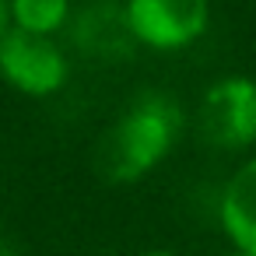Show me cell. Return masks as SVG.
<instances>
[{"label":"cell","mask_w":256,"mask_h":256,"mask_svg":"<svg viewBox=\"0 0 256 256\" xmlns=\"http://www.w3.org/2000/svg\"><path fill=\"white\" fill-rule=\"evenodd\" d=\"M179 130V102L162 92H148L102 134L95 148V172L112 186L137 182L176 148Z\"/></svg>","instance_id":"obj_1"},{"label":"cell","mask_w":256,"mask_h":256,"mask_svg":"<svg viewBox=\"0 0 256 256\" xmlns=\"http://www.w3.org/2000/svg\"><path fill=\"white\" fill-rule=\"evenodd\" d=\"M126 28L151 50H182L196 42L210 22L207 0H126Z\"/></svg>","instance_id":"obj_2"},{"label":"cell","mask_w":256,"mask_h":256,"mask_svg":"<svg viewBox=\"0 0 256 256\" xmlns=\"http://www.w3.org/2000/svg\"><path fill=\"white\" fill-rule=\"evenodd\" d=\"M0 78L25 95H53L67 81V60L50 36L8 28L0 39Z\"/></svg>","instance_id":"obj_3"},{"label":"cell","mask_w":256,"mask_h":256,"mask_svg":"<svg viewBox=\"0 0 256 256\" xmlns=\"http://www.w3.org/2000/svg\"><path fill=\"white\" fill-rule=\"evenodd\" d=\"M200 130L218 148H249L256 140V81L221 78L200 102Z\"/></svg>","instance_id":"obj_4"},{"label":"cell","mask_w":256,"mask_h":256,"mask_svg":"<svg viewBox=\"0 0 256 256\" xmlns=\"http://www.w3.org/2000/svg\"><path fill=\"white\" fill-rule=\"evenodd\" d=\"M221 228L238 252L256 256V158L228 179L221 193Z\"/></svg>","instance_id":"obj_5"},{"label":"cell","mask_w":256,"mask_h":256,"mask_svg":"<svg viewBox=\"0 0 256 256\" xmlns=\"http://www.w3.org/2000/svg\"><path fill=\"white\" fill-rule=\"evenodd\" d=\"M8 14H11V28L32 36H53L56 28H64L70 4L67 0H8Z\"/></svg>","instance_id":"obj_6"},{"label":"cell","mask_w":256,"mask_h":256,"mask_svg":"<svg viewBox=\"0 0 256 256\" xmlns=\"http://www.w3.org/2000/svg\"><path fill=\"white\" fill-rule=\"evenodd\" d=\"M11 28V14H8V0H0V39H4V32Z\"/></svg>","instance_id":"obj_7"},{"label":"cell","mask_w":256,"mask_h":256,"mask_svg":"<svg viewBox=\"0 0 256 256\" xmlns=\"http://www.w3.org/2000/svg\"><path fill=\"white\" fill-rule=\"evenodd\" d=\"M140 256H179V252H168V249H151V252H140Z\"/></svg>","instance_id":"obj_8"},{"label":"cell","mask_w":256,"mask_h":256,"mask_svg":"<svg viewBox=\"0 0 256 256\" xmlns=\"http://www.w3.org/2000/svg\"><path fill=\"white\" fill-rule=\"evenodd\" d=\"M235 256H246V252H235Z\"/></svg>","instance_id":"obj_9"}]
</instances>
